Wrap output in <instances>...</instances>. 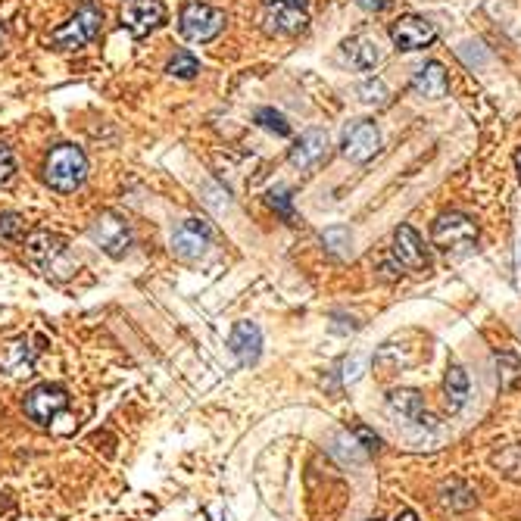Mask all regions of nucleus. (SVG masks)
<instances>
[{"label":"nucleus","instance_id":"10","mask_svg":"<svg viewBox=\"0 0 521 521\" xmlns=\"http://www.w3.org/2000/svg\"><path fill=\"white\" fill-rule=\"evenodd\" d=\"M344 156L353 163H369L372 156L381 150V132L378 125L369 122V119H359L353 122L347 132H344V144H341Z\"/></svg>","mask_w":521,"mask_h":521},{"label":"nucleus","instance_id":"11","mask_svg":"<svg viewBox=\"0 0 521 521\" xmlns=\"http://www.w3.org/2000/svg\"><path fill=\"white\" fill-rule=\"evenodd\" d=\"M390 38H394L397 50H406V54H412V50H422L428 44H434L437 38V29L434 22H428L425 16H400L394 25H390Z\"/></svg>","mask_w":521,"mask_h":521},{"label":"nucleus","instance_id":"25","mask_svg":"<svg viewBox=\"0 0 521 521\" xmlns=\"http://www.w3.org/2000/svg\"><path fill=\"white\" fill-rule=\"evenodd\" d=\"M359 97L366 100V103H387V88H384V82H378V78H369V82H362L359 85Z\"/></svg>","mask_w":521,"mask_h":521},{"label":"nucleus","instance_id":"19","mask_svg":"<svg viewBox=\"0 0 521 521\" xmlns=\"http://www.w3.org/2000/svg\"><path fill=\"white\" fill-rule=\"evenodd\" d=\"M344 54L356 69H375L381 63V44L372 35H353L344 41Z\"/></svg>","mask_w":521,"mask_h":521},{"label":"nucleus","instance_id":"27","mask_svg":"<svg viewBox=\"0 0 521 521\" xmlns=\"http://www.w3.org/2000/svg\"><path fill=\"white\" fill-rule=\"evenodd\" d=\"M353 437L362 444V450L366 453H381V437L375 434V431H369L366 425H359L356 431H353Z\"/></svg>","mask_w":521,"mask_h":521},{"label":"nucleus","instance_id":"26","mask_svg":"<svg viewBox=\"0 0 521 521\" xmlns=\"http://www.w3.org/2000/svg\"><path fill=\"white\" fill-rule=\"evenodd\" d=\"M322 241L331 244L334 253H344V250L350 247V231H347V228H328V231L322 234Z\"/></svg>","mask_w":521,"mask_h":521},{"label":"nucleus","instance_id":"23","mask_svg":"<svg viewBox=\"0 0 521 521\" xmlns=\"http://www.w3.org/2000/svg\"><path fill=\"white\" fill-rule=\"evenodd\" d=\"M256 122L263 125V128H269V132L281 135V138H288V135H291V125H288V119H284L281 113H275V110H269V107L256 113Z\"/></svg>","mask_w":521,"mask_h":521},{"label":"nucleus","instance_id":"14","mask_svg":"<svg viewBox=\"0 0 521 521\" xmlns=\"http://www.w3.org/2000/svg\"><path fill=\"white\" fill-rule=\"evenodd\" d=\"M35 353H38V347H32L29 337H16V341L4 344L0 347V375H7V378L32 375Z\"/></svg>","mask_w":521,"mask_h":521},{"label":"nucleus","instance_id":"28","mask_svg":"<svg viewBox=\"0 0 521 521\" xmlns=\"http://www.w3.org/2000/svg\"><path fill=\"white\" fill-rule=\"evenodd\" d=\"M16 172V160H13V150L7 144H0V185H7Z\"/></svg>","mask_w":521,"mask_h":521},{"label":"nucleus","instance_id":"29","mask_svg":"<svg viewBox=\"0 0 521 521\" xmlns=\"http://www.w3.org/2000/svg\"><path fill=\"white\" fill-rule=\"evenodd\" d=\"M366 369V356H353V359H344V381H356Z\"/></svg>","mask_w":521,"mask_h":521},{"label":"nucleus","instance_id":"18","mask_svg":"<svg viewBox=\"0 0 521 521\" xmlns=\"http://www.w3.org/2000/svg\"><path fill=\"white\" fill-rule=\"evenodd\" d=\"M412 91L425 97V100H440V97H447L450 91V78H447V69L440 66V63H428L422 66L419 72H415L412 78Z\"/></svg>","mask_w":521,"mask_h":521},{"label":"nucleus","instance_id":"22","mask_svg":"<svg viewBox=\"0 0 521 521\" xmlns=\"http://www.w3.org/2000/svg\"><path fill=\"white\" fill-rule=\"evenodd\" d=\"M166 72L175 75V78H194V75L200 72V60L191 54V50H178V54L169 60Z\"/></svg>","mask_w":521,"mask_h":521},{"label":"nucleus","instance_id":"17","mask_svg":"<svg viewBox=\"0 0 521 521\" xmlns=\"http://www.w3.org/2000/svg\"><path fill=\"white\" fill-rule=\"evenodd\" d=\"M387 409L400 415V419L412 422V425H425V397L415 387H400L387 397Z\"/></svg>","mask_w":521,"mask_h":521},{"label":"nucleus","instance_id":"5","mask_svg":"<svg viewBox=\"0 0 521 521\" xmlns=\"http://www.w3.org/2000/svg\"><path fill=\"white\" fill-rule=\"evenodd\" d=\"M431 241L444 253H468L478 244V225L462 213H444L431 228Z\"/></svg>","mask_w":521,"mask_h":521},{"label":"nucleus","instance_id":"6","mask_svg":"<svg viewBox=\"0 0 521 521\" xmlns=\"http://www.w3.org/2000/svg\"><path fill=\"white\" fill-rule=\"evenodd\" d=\"M309 25L306 0H263V29L269 35H303Z\"/></svg>","mask_w":521,"mask_h":521},{"label":"nucleus","instance_id":"3","mask_svg":"<svg viewBox=\"0 0 521 521\" xmlns=\"http://www.w3.org/2000/svg\"><path fill=\"white\" fill-rule=\"evenodd\" d=\"M100 25H103V10L94 0H85L82 7L75 10V16H69L60 29L50 35V44L57 50H78L91 44L100 35Z\"/></svg>","mask_w":521,"mask_h":521},{"label":"nucleus","instance_id":"31","mask_svg":"<svg viewBox=\"0 0 521 521\" xmlns=\"http://www.w3.org/2000/svg\"><path fill=\"white\" fill-rule=\"evenodd\" d=\"M394 521H419V515H415V512H409V509H403Z\"/></svg>","mask_w":521,"mask_h":521},{"label":"nucleus","instance_id":"24","mask_svg":"<svg viewBox=\"0 0 521 521\" xmlns=\"http://www.w3.org/2000/svg\"><path fill=\"white\" fill-rule=\"evenodd\" d=\"M269 203H272V210L284 222H294V206H291V191L288 188H272L269 191Z\"/></svg>","mask_w":521,"mask_h":521},{"label":"nucleus","instance_id":"20","mask_svg":"<svg viewBox=\"0 0 521 521\" xmlns=\"http://www.w3.org/2000/svg\"><path fill=\"white\" fill-rule=\"evenodd\" d=\"M444 390H447V406H450L453 412L465 406V400H468V375H465L462 366H450V369H447Z\"/></svg>","mask_w":521,"mask_h":521},{"label":"nucleus","instance_id":"1","mask_svg":"<svg viewBox=\"0 0 521 521\" xmlns=\"http://www.w3.org/2000/svg\"><path fill=\"white\" fill-rule=\"evenodd\" d=\"M25 259H29L44 278H54V281L72 278L78 269V259L72 256L69 241L54 231H32L29 238H25Z\"/></svg>","mask_w":521,"mask_h":521},{"label":"nucleus","instance_id":"2","mask_svg":"<svg viewBox=\"0 0 521 521\" xmlns=\"http://www.w3.org/2000/svg\"><path fill=\"white\" fill-rule=\"evenodd\" d=\"M85 178H88V160H85V153L82 147H75V144H60L47 153V160H44V181L54 191L60 194H72L85 185Z\"/></svg>","mask_w":521,"mask_h":521},{"label":"nucleus","instance_id":"30","mask_svg":"<svg viewBox=\"0 0 521 521\" xmlns=\"http://www.w3.org/2000/svg\"><path fill=\"white\" fill-rule=\"evenodd\" d=\"M356 7L369 10V13H381V10L390 7V0H356Z\"/></svg>","mask_w":521,"mask_h":521},{"label":"nucleus","instance_id":"9","mask_svg":"<svg viewBox=\"0 0 521 521\" xmlns=\"http://www.w3.org/2000/svg\"><path fill=\"white\" fill-rule=\"evenodd\" d=\"M66 406H69V394L57 384H38L32 394L25 397V415L38 425H50Z\"/></svg>","mask_w":521,"mask_h":521},{"label":"nucleus","instance_id":"34","mask_svg":"<svg viewBox=\"0 0 521 521\" xmlns=\"http://www.w3.org/2000/svg\"><path fill=\"white\" fill-rule=\"evenodd\" d=\"M372 521H381V518H372Z\"/></svg>","mask_w":521,"mask_h":521},{"label":"nucleus","instance_id":"15","mask_svg":"<svg viewBox=\"0 0 521 521\" xmlns=\"http://www.w3.org/2000/svg\"><path fill=\"white\" fill-rule=\"evenodd\" d=\"M328 153V135L322 132V128H309L306 135H300V141L294 144L291 150V163L300 169V172H309L316 169Z\"/></svg>","mask_w":521,"mask_h":521},{"label":"nucleus","instance_id":"4","mask_svg":"<svg viewBox=\"0 0 521 521\" xmlns=\"http://www.w3.org/2000/svg\"><path fill=\"white\" fill-rule=\"evenodd\" d=\"M225 22L228 19L219 7L200 4V0H188V4L181 7V13H178V32L194 44H206V41H213V38L222 35Z\"/></svg>","mask_w":521,"mask_h":521},{"label":"nucleus","instance_id":"16","mask_svg":"<svg viewBox=\"0 0 521 521\" xmlns=\"http://www.w3.org/2000/svg\"><path fill=\"white\" fill-rule=\"evenodd\" d=\"M228 350L238 356L241 366H253V362L259 359V353H263V334H259V328L253 322H238L231 328Z\"/></svg>","mask_w":521,"mask_h":521},{"label":"nucleus","instance_id":"32","mask_svg":"<svg viewBox=\"0 0 521 521\" xmlns=\"http://www.w3.org/2000/svg\"><path fill=\"white\" fill-rule=\"evenodd\" d=\"M7 44V29H4V22H0V47Z\"/></svg>","mask_w":521,"mask_h":521},{"label":"nucleus","instance_id":"13","mask_svg":"<svg viewBox=\"0 0 521 521\" xmlns=\"http://www.w3.org/2000/svg\"><path fill=\"white\" fill-rule=\"evenodd\" d=\"M394 256L400 269H409V272H428L431 269V256L419 238V231L412 225H400L394 231Z\"/></svg>","mask_w":521,"mask_h":521},{"label":"nucleus","instance_id":"12","mask_svg":"<svg viewBox=\"0 0 521 521\" xmlns=\"http://www.w3.org/2000/svg\"><path fill=\"white\" fill-rule=\"evenodd\" d=\"M166 22V4L163 0H132L122 10V25L135 38H147L153 29H160Z\"/></svg>","mask_w":521,"mask_h":521},{"label":"nucleus","instance_id":"21","mask_svg":"<svg viewBox=\"0 0 521 521\" xmlns=\"http://www.w3.org/2000/svg\"><path fill=\"white\" fill-rule=\"evenodd\" d=\"M29 238V225L19 213H0V244H19Z\"/></svg>","mask_w":521,"mask_h":521},{"label":"nucleus","instance_id":"7","mask_svg":"<svg viewBox=\"0 0 521 521\" xmlns=\"http://www.w3.org/2000/svg\"><path fill=\"white\" fill-rule=\"evenodd\" d=\"M91 241L113 259L125 256L128 247H132V231H128V222L116 213H100L91 222Z\"/></svg>","mask_w":521,"mask_h":521},{"label":"nucleus","instance_id":"8","mask_svg":"<svg viewBox=\"0 0 521 521\" xmlns=\"http://www.w3.org/2000/svg\"><path fill=\"white\" fill-rule=\"evenodd\" d=\"M213 244V228L203 219H185L175 231H172V253L185 263H194L200 259Z\"/></svg>","mask_w":521,"mask_h":521},{"label":"nucleus","instance_id":"33","mask_svg":"<svg viewBox=\"0 0 521 521\" xmlns=\"http://www.w3.org/2000/svg\"><path fill=\"white\" fill-rule=\"evenodd\" d=\"M515 163H518V175H521V150H518V156H515Z\"/></svg>","mask_w":521,"mask_h":521}]
</instances>
